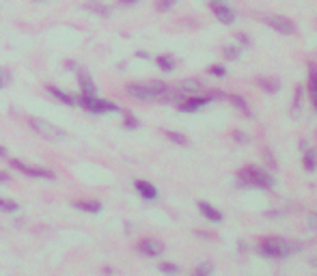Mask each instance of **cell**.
<instances>
[{
	"mask_svg": "<svg viewBox=\"0 0 317 276\" xmlns=\"http://www.w3.org/2000/svg\"><path fill=\"white\" fill-rule=\"evenodd\" d=\"M119 3H121V5H125V7H132V5L138 3V0H119Z\"/></svg>",
	"mask_w": 317,
	"mask_h": 276,
	"instance_id": "cell-35",
	"label": "cell"
},
{
	"mask_svg": "<svg viewBox=\"0 0 317 276\" xmlns=\"http://www.w3.org/2000/svg\"><path fill=\"white\" fill-rule=\"evenodd\" d=\"M160 272L164 274H179V268L175 263H160Z\"/></svg>",
	"mask_w": 317,
	"mask_h": 276,
	"instance_id": "cell-30",
	"label": "cell"
},
{
	"mask_svg": "<svg viewBox=\"0 0 317 276\" xmlns=\"http://www.w3.org/2000/svg\"><path fill=\"white\" fill-rule=\"evenodd\" d=\"M212 272H214V265H212V263H201V265L196 268V274H198V276H210Z\"/></svg>",
	"mask_w": 317,
	"mask_h": 276,
	"instance_id": "cell-29",
	"label": "cell"
},
{
	"mask_svg": "<svg viewBox=\"0 0 317 276\" xmlns=\"http://www.w3.org/2000/svg\"><path fill=\"white\" fill-rule=\"evenodd\" d=\"M9 82H11V71L5 69V67H0V91L7 89Z\"/></svg>",
	"mask_w": 317,
	"mask_h": 276,
	"instance_id": "cell-26",
	"label": "cell"
},
{
	"mask_svg": "<svg viewBox=\"0 0 317 276\" xmlns=\"http://www.w3.org/2000/svg\"><path fill=\"white\" fill-rule=\"evenodd\" d=\"M138 251L147 257H160L164 253V244L158 242V240H151V237H145V240L138 242Z\"/></svg>",
	"mask_w": 317,
	"mask_h": 276,
	"instance_id": "cell-7",
	"label": "cell"
},
{
	"mask_svg": "<svg viewBox=\"0 0 317 276\" xmlns=\"http://www.w3.org/2000/svg\"><path fill=\"white\" fill-rule=\"evenodd\" d=\"M175 3L177 0H156V7H158V11H168Z\"/></svg>",
	"mask_w": 317,
	"mask_h": 276,
	"instance_id": "cell-31",
	"label": "cell"
},
{
	"mask_svg": "<svg viewBox=\"0 0 317 276\" xmlns=\"http://www.w3.org/2000/svg\"><path fill=\"white\" fill-rule=\"evenodd\" d=\"M309 91H311L313 104H315V110H317V69H315V67H313L311 73H309Z\"/></svg>",
	"mask_w": 317,
	"mask_h": 276,
	"instance_id": "cell-21",
	"label": "cell"
},
{
	"mask_svg": "<svg viewBox=\"0 0 317 276\" xmlns=\"http://www.w3.org/2000/svg\"><path fill=\"white\" fill-rule=\"evenodd\" d=\"M311 265H315V268H317V259H311Z\"/></svg>",
	"mask_w": 317,
	"mask_h": 276,
	"instance_id": "cell-38",
	"label": "cell"
},
{
	"mask_svg": "<svg viewBox=\"0 0 317 276\" xmlns=\"http://www.w3.org/2000/svg\"><path fill=\"white\" fill-rule=\"evenodd\" d=\"M0 181H9V175H5V173H0Z\"/></svg>",
	"mask_w": 317,
	"mask_h": 276,
	"instance_id": "cell-37",
	"label": "cell"
},
{
	"mask_svg": "<svg viewBox=\"0 0 317 276\" xmlns=\"http://www.w3.org/2000/svg\"><path fill=\"white\" fill-rule=\"evenodd\" d=\"M264 22L270 26V29H274L276 33H280V35H294V24L287 20V17H283V15H268V17H264Z\"/></svg>",
	"mask_w": 317,
	"mask_h": 276,
	"instance_id": "cell-6",
	"label": "cell"
},
{
	"mask_svg": "<svg viewBox=\"0 0 317 276\" xmlns=\"http://www.w3.org/2000/svg\"><path fill=\"white\" fill-rule=\"evenodd\" d=\"M11 167L15 171L24 173L26 177H33V179H48V181H54L56 179V173L50 171V169H41V167H31L26 162H20V160H11Z\"/></svg>",
	"mask_w": 317,
	"mask_h": 276,
	"instance_id": "cell-5",
	"label": "cell"
},
{
	"mask_svg": "<svg viewBox=\"0 0 317 276\" xmlns=\"http://www.w3.org/2000/svg\"><path fill=\"white\" fill-rule=\"evenodd\" d=\"M84 9H89V11H95L99 15H110V7H106V5H99V3H91V5H84Z\"/></svg>",
	"mask_w": 317,
	"mask_h": 276,
	"instance_id": "cell-23",
	"label": "cell"
},
{
	"mask_svg": "<svg viewBox=\"0 0 317 276\" xmlns=\"http://www.w3.org/2000/svg\"><path fill=\"white\" fill-rule=\"evenodd\" d=\"M233 138H235L238 143H242V145H244V143H248V138H246V134H244V132H235Z\"/></svg>",
	"mask_w": 317,
	"mask_h": 276,
	"instance_id": "cell-33",
	"label": "cell"
},
{
	"mask_svg": "<svg viewBox=\"0 0 317 276\" xmlns=\"http://www.w3.org/2000/svg\"><path fill=\"white\" fill-rule=\"evenodd\" d=\"M164 136L168 138V141L177 143V145H188V141H186V136H184V134H177V132H170V130H166V132H164Z\"/></svg>",
	"mask_w": 317,
	"mask_h": 276,
	"instance_id": "cell-25",
	"label": "cell"
},
{
	"mask_svg": "<svg viewBox=\"0 0 317 276\" xmlns=\"http://www.w3.org/2000/svg\"><path fill=\"white\" fill-rule=\"evenodd\" d=\"M45 91H48L54 99H59V104H63V106H76V97L71 95V93H65L63 89L54 87V85H48V87H45Z\"/></svg>",
	"mask_w": 317,
	"mask_h": 276,
	"instance_id": "cell-11",
	"label": "cell"
},
{
	"mask_svg": "<svg viewBox=\"0 0 317 276\" xmlns=\"http://www.w3.org/2000/svg\"><path fill=\"white\" fill-rule=\"evenodd\" d=\"M240 181L242 183H248V186H259V188H272L274 186V179H272V175L261 171L257 167H246L240 171Z\"/></svg>",
	"mask_w": 317,
	"mask_h": 276,
	"instance_id": "cell-4",
	"label": "cell"
},
{
	"mask_svg": "<svg viewBox=\"0 0 317 276\" xmlns=\"http://www.w3.org/2000/svg\"><path fill=\"white\" fill-rule=\"evenodd\" d=\"M0 211H5V214H15V211H20V203H15L13 199L0 197Z\"/></svg>",
	"mask_w": 317,
	"mask_h": 276,
	"instance_id": "cell-18",
	"label": "cell"
},
{
	"mask_svg": "<svg viewBox=\"0 0 317 276\" xmlns=\"http://www.w3.org/2000/svg\"><path fill=\"white\" fill-rule=\"evenodd\" d=\"M212 11L216 13V17L222 22V24H233L235 22V13H233V9L231 7H226V5H222V3H214L212 5Z\"/></svg>",
	"mask_w": 317,
	"mask_h": 276,
	"instance_id": "cell-10",
	"label": "cell"
},
{
	"mask_svg": "<svg viewBox=\"0 0 317 276\" xmlns=\"http://www.w3.org/2000/svg\"><path fill=\"white\" fill-rule=\"evenodd\" d=\"M207 73H210V76H218V78H224V76H226V69H224L222 65H212L210 69H207Z\"/></svg>",
	"mask_w": 317,
	"mask_h": 276,
	"instance_id": "cell-28",
	"label": "cell"
},
{
	"mask_svg": "<svg viewBox=\"0 0 317 276\" xmlns=\"http://www.w3.org/2000/svg\"><path fill=\"white\" fill-rule=\"evenodd\" d=\"M205 85L198 78H186V80H181V85H179V93H184V95H194V93H198Z\"/></svg>",
	"mask_w": 317,
	"mask_h": 276,
	"instance_id": "cell-12",
	"label": "cell"
},
{
	"mask_svg": "<svg viewBox=\"0 0 317 276\" xmlns=\"http://www.w3.org/2000/svg\"><path fill=\"white\" fill-rule=\"evenodd\" d=\"M302 164H304L306 171H315V167H317V155H315V151L311 149V147H309V149H304Z\"/></svg>",
	"mask_w": 317,
	"mask_h": 276,
	"instance_id": "cell-19",
	"label": "cell"
},
{
	"mask_svg": "<svg viewBox=\"0 0 317 276\" xmlns=\"http://www.w3.org/2000/svg\"><path fill=\"white\" fill-rule=\"evenodd\" d=\"M39 3H45V0H39Z\"/></svg>",
	"mask_w": 317,
	"mask_h": 276,
	"instance_id": "cell-39",
	"label": "cell"
},
{
	"mask_svg": "<svg viewBox=\"0 0 317 276\" xmlns=\"http://www.w3.org/2000/svg\"><path fill=\"white\" fill-rule=\"evenodd\" d=\"M231 99H233V104L238 106V108H240V110H242V113L246 115V117H250V115H252L250 110H248V106H246V99H244V97H240V95H233Z\"/></svg>",
	"mask_w": 317,
	"mask_h": 276,
	"instance_id": "cell-24",
	"label": "cell"
},
{
	"mask_svg": "<svg viewBox=\"0 0 317 276\" xmlns=\"http://www.w3.org/2000/svg\"><path fill=\"white\" fill-rule=\"evenodd\" d=\"M134 188H136V192H138L142 199H147V201H156V199H158V190H156V186H153V183H149V181L136 179V181H134Z\"/></svg>",
	"mask_w": 317,
	"mask_h": 276,
	"instance_id": "cell-9",
	"label": "cell"
},
{
	"mask_svg": "<svg viewBox=\"0 0 317 276\" xmlns=\"http://www.w3.org/2000/svg\"><path fill=\"white\" fill-rule=\"evenodd\" d=\"M196 207H198V211H201V214H203L207 220H210V223H220V220H222V214H220V211L216 209L214 205L205 203V201H198Z\"/></svg>",
	"mask_w": 317,
	"mask_h": 276,
	"instance_id": "cell-14",
	"label": "cell"
},
{
	"mask_svg": "<svg viewBox=\"0 0 317 276\" xmlns=\"http://www.w3.org/2000/svg\"><path fill=\"white\" fill-rule=\"evenodd\" d=\"M238 37H240V41H242L244 45H250V41H248V37H246V35H244V33H240Z\"/></svg>",
	"mask_w": 317,
	"mask_h": 276,
	"instance_id": "cell-34",
	"label": "cell"
},
{
	"mask_svg": "<svg viewBox=\"0 0 317 276\" xmlns=\"http://www.w3.org/2000/svg\"><path fill=\"white\" fill-rule=\"evenodd\" d=\"M309 229L311 231H317V211H313V214L309 216Z\"/></svg>",
	"mask_w": 317,
	"mask_h": 276,
	"instance_id": "cell-32",
	"label": "cell"
},
{
	"mask_svg": "<svg viewBox=\"0 0 317 276\" xmlns=\"http://www.w3.org/2000/svg\"><path fill=\"white\" fill-rule=\"evenodd\" d=\"M76 104L82 106L87 113L93 115H106V113H119V106L114 102H108V99H99L95 95H80V99H76Z\"/></svg>",
	"mask_w": 317,
	"mask_h": 276,
	"instance_id": "cell-3",
	"label": "cell"
},
{
	"mask_svg": "<svg viewBox=\"0 0 317 276\" xmlns=\"http://www.w3.org/2000/svg\"><path fill=\"white\" fill-rule=\"evenodd\" d=\"M28 125L37 132L39 138H43V141H65V138H67V132L63 130V127L45 121V119H41V117H31Z\"/></svg>",
	"mask_w": 317,
	"mask_h": 276,
	"instance_id": "cell-2",
	"label": "cell"
},
{
	"mask_svg": "<svg viewBox=\"0 0 317 276\" xmlns=\"http://www.w3.org/2000/svg\"><path fill=\"white\" fill-rule=\"evenodd\" d=\"M123 127H125V130H138V127H140V121H138V119H136L134 115L123 113Z\"/></svg>",
	"mask_w": 317,
	"mask_h": 276,
	"instance_id": "cell-22",
	"label": "cell"
},
{
	"mask_svg": "<svg viewBox=\"0 0 317 276\" xmlns=\"http://www.w3.org/2000/svg\"><path fill=\"white\" fill-rule=\"evenodd\" d=\"M74 207L80 211H87V214H99L102 211V203L99 201H76Z\"/></svg>",
	"mask_w": 317,
	"mask_h": 276,
	"instance_id": "cell-16",
	"label": "cell"
},
{
	"mask_svg": "<svg viewBox=\"0 0 317 276\" xmlns=\"http://www.w3.org/2000/svg\"><path fill=\"white\" fill-rule=\"evenodd\" d=\"M207 102H210L207 97H190V99H186V102H181L177 108L181 110V113H194V110L203 108Z\"/></svg>",
	"mask_w": 317,
	"mask_h": 276,
	"instance_id": "cell-15",
	"label": "cell"
},
{
	"mask_svg": "<svg viewBox=\"0 0 317 276\" xmlns=\"http://www.w3.org/2000/svg\"><path fill=\"white\" fill-rule=\"evenodd\" d=\"M257 85L266 91V93H278V82L270 78H257Z\"/></svg>",
	"mask_w": 317,
	"mask_h": 276,
	"instance_id": "cell-20",
	"label": "cell"
},
{
	"mask_svg": "<svg viewBox=\"0 0 317 276\" xmlns=\"http://www.w3.org/2000/svg\"><path fill=\"white\" fill-rule=\"evenodd\" d=\"M156 63H158V67H160L162 71H166V73L175 71V59L168 57V54H160V57L156 59Z\"/></svg>",
	"mask_w": 317,
	"mask_h": 276,
	"instance_id": "cell-17",
	"label": "cell"
},
{
	"mask_svg": "<svg viewBox=\"0 0 317 276\" xmlns=\"http://www.w3.org/2000/svg\"><path fill=\"white\" fill-rule=\"evenodd\" d=\"M78 85H80V91H82V95H95V93H97L95 82H93V78H91L87 71H80V73H78Z\"/></svg>",
	"mask_w": 317,
	"mask_h": 276,
	"instance_id": "cell-13",
	"label": "cell"
},
{
	"mask_svg": "<svg viewBox=\"0 0 317 276\" xmlns=\"http://www.w3.org/2000/svg\"><path fill=\"white\" fill-rule=\"evenodd\" d=\"M125 91H128V95L134 97V99H142V102H147V99H153L149 85H140V82H130V85L125 87Z\"/></svg>",
	"mask_w": 317,
	"mask_h": 276,
	"instance_id": "cell-8",
	"label": "cell"
},
{
	"mask_svg": "<svg viewBox=\"0 0 317 276\" xmlns=\"http://www.w3.org/2000/svg\"><path fill=\"white\" fill-rule=\"evenodd\" d=\"M7 155H9V149H7V147L0 145V158H7Z\"/></svg>",
	"mask_w": 317,
	"mask_h": 276,
	"instance_id": "cell-36",
	"label": "cell"
},
{
	"mask_svg": "<svg viewBox=\"0 0 317 276\" xmlns=\"http://www.w3.org/2000/svg\"><path fill=\"white\" fill-rule=\"evenodd\" d=\"M300 251V244H294L289 240H278V237H270L259 244V253L270 259H283L287 255H294Z\"/></svg>",
	"mask_w": 317,
	"mask_h": 276,
	"instance_id": "cell-1",
	"label": "cell"
},
{
	"mask_svg": "<svg viewBox=\"0 0 317 276\" xmlns=\"http://www.w3.org/2000/svg\"><path fill=\"white\" fill-rule=\"evenodd\" d=\"M224 57L231 59V61L240 59V48H235V45H226V48H224Z\"/></svg>",
	"mask_w": 317,
	"mask_h": 276,
	"instance_id": "cell-27",
	"label": "cell"
}]
</instances>
